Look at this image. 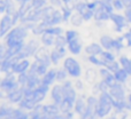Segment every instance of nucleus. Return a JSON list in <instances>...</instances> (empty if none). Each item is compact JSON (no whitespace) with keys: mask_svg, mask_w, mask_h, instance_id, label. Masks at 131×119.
Segmentation results:
<instances>
[{"mask_svg":"<svg viewBox=\"0 0 131 119\" xmlns=\"http://www.w3.org/2000/svg\"><path fill=\"white\" fill-rule=\"evenodd\" d=\"M114 103V99L109 92H102L99 95V102H98L97 111H95V117L98 118H104L107 115H109Z\"/></svg>","mask_w":131,"mask_h":119,"instance_id":"f257e3e1","label":"nucleus"},{"mask_svg":"<svg viewBox=\"0 0 131 119\" xmlns=\"http://www.w3.org/2000/svg\"><path fill=\"white\" fill-rule=\"evenodd\" d=\"M28 31H29V29L24 24L13 28L5 37V44L7 46H12L17 43H21L28 37Z\"/></svg>","mask_w":131,"mask_h":119,"instance_id":"f03ea898","label":"nucleus"},{"mask_svg":"<svg viewBox=\"0 0 131 119\" xmlns=\"http://www.w3.org/2000/svg\"><path fill=\"white\" fill-rule=\"evenodd\" d=\"M20 86H21L20 83H18L17 78L15 77V73L13 71L8 72L7 76L5 78H2L1 81H0V89L4 93H6V94H8L9 92L18 88Z\"/></svg>","mask_w":131,"mask_h":119,"instance_id":"7ed1b4c3","label":"nucleus"},{"mask_svg":"<svg viewBox=\"0 0 131 119\" xmlns=\"http://www.w3.org/2000/svg\"><path fill=\"white\" fill-rule=\"evenodd\" d=\"M63 68L67 70L69 77L71 78H79L82 76V68L78 61L72 59V57H67L63 62Z\"/></svg>","mask_w":131,"mask_h":119,"instance_id":"20e7f679","label":"nucleus"},{"mask_svg":"<svg viewBox=\"0 0 131 119\" xmlns=\"http://www.w3.org/2000/svg\"><path fill=\"white\" fill-rule=\"evenodd\" d=\"M74 9L76 11H78V13L83 16L84 21H90L91 18L94 16V10L89 7L88 2H86L85 0H79V1H77L74 6Z\"/></svg>","mask_w":131,"mask_h":119,"instance_id":"39448f33","label":"nucleus"},{"mask_svg":"<svg viewBox=\"0 0 131 119\" xmlns=\"http://www.w3.org/2000/svg\"><path fill=\"white\" fill-rule=\"evenodd\" d=\"M38 48H39V45L36 40H30L28 41V44H25L22 52L18 55H16V57H17V60H22V59H29L31 56H35Z\"/></svg>","mask_w":131,"mask_h":119,"instance_id":"423d86ee","label":"nucleus"},{"mask_svg":"<svg viewBox=\"0 0 131 119\" xmlns=\"http://www.w3.org/2000/svg\"><path fill=\"white\" fill-rule=\"evenodd\" d=\"M44 112V119H48V118H63V116H60L61 109L60 105L57 103L53 104H43L41 105Z\"/></svg>","mask_w":131,"mask_h":119,"instance_id":"0eeeda50","label":"nucleus"},{"mask_svg":"<svg viewBox=\"0 0 131 119\" xmlns=\"http://www.w3.org/2000/svg\"><path fill=\"white\" fill-rule=\"evenodd\" d=\"M111 21L114 24V30L116 32H122V30L124 28L129 27V21L127 20L125 15H122V14H116V13H112L111 15Z\"/></svg>","mask_w":131,"mask_h":119,"instance_id":"6e6552de","label":"nucleus"},{"mask_svg":"<svg viewBox=\"0 0 131 119\" xmlns=\"http://www.w3.org/2000/svg\"><path fill=\"white\" fill-rule=\"evenodd\" d=\"M63 22V17H62V11L58 10V9H54L53 13H51L47 17H45L41 23L45 25L46 28L48 27H55V25H59L60 23Z\"/></svg>","mask_w":131,"mask_h":119,"instance_id":"1a4fd4ad","label":"nucleus"},{"mask_svg":"<svg viewBox=\"0 0 131 119\" xmlns=\"http://www.w3.org/2000/svg\"><path fill=\"white\" fill-rule=\"evenodd\" d=\"M98 102L99 99H97L95 96H89L86 99V111L82 118H93L95 117V111H97Z\"/></svg>","mask_w":131,"mask_h":119,"instance_id":"9d476101","label":"nucleus"},{"mask_svg":"<svg viewBox=\"0 0 131 119\" xmlns=\"http://www.w3.org/2000/svg\"><path fill=\"white\" fill-rule=\"evenodd\" d=\"M13 25H14L13 16L8 15V14H5L1 17V20H0V37L5 38L6 34L12 30Z\"/></svg>","mask_w":131,"mask_h":119,"instance_id":"9b49d317","label":"nucleus"},{"mask_svg":"<svg viewBox=\"0 0 131 119\" xmlns=\"http://www.w3.org/2000/svg\"><path fill=\"white\" fill-rule=\"evenodd\" d=\"M50 69V65H47L46 63H44L43 61L40 60H35L34 62L31 63V67H30V72H32V73L35 74H38V76L43 77L44 74L47 72V70Z\"/></svg>","mask_w":131,"mask_h":119,"instance_id":"f8f14e48","label":"nucleus"},{"mask_svg":"<svg viewBox=\"0 0 131 119\" xmlns=\"http://www.w3.org/2000/svg\"><path fill=\"white\" fill-rule=\"evenodd\" d=\"M108 92L114 100H125V89L123 87V84L116 81L114 85L109 87Z\"/></svg>","mask_w":131,"mask_h":119,"instance_id":"ddd939ff","label":"nucleus"},{"mask_svg":"<svg viewBox=\"0 0 131 119\" xmlns=\"http://www.w3.org/2000/svg\"><path fill=\"white\" fill-rule=\"evenodd\" d=\"M7 99L10 103H20L24 99V86H20L18 88L12 90L7 94Z\"/></svg>","mask_w":131,"mask_h":119,"instance_id":"4468645a","label":"nucleus"},{"mask_svg":"<svg viewBox=\"0 0 131 119\" xmlns=\"http://www.w3.org/2000/svg\"><path fill=\"white\" fill-rule=\"evenodd\" d=\"M111 15H112V13H109V11L99 2L98 7L94 10V16H93V18H94L97 22H104V21L111 20Z\"/></svg>","mask_w":131,"mask_h":119,"instance_id":"2eb2a0df","label":"nucleus"},{"mask_svg":"<svg viewBox=\"0 0 131 119\" xmlns=\"http://www.w3.org/2000/svg\"><path fill=\"white\" fill-rule=\"evenodd\" d=\"M30 67H31V63L28 59H22L18 60L17 62L14 64L13 70L12 71L15 74H20V73H24V72H28L30 70Z\"/></svg>","mask_w":131,"mask_h":119,"instance_id":"dca6fc26","label":"nucleus"},{"mask_svg":"<svg viewBox=\"0 0 131 119\" xmlns=\"http://www.w3.org/2000/svg\"><path fill=\"white\" fill-rule=\"evenodd\" d=\"M64 97V92H63V87L62 85H54L53 88L51 89V99H52L53 103L57 104H61L62 100Z\"/></svg>","mask_w":131,"mask_h":119,"instance_id":"f3484780","label":"nucleus"},{"mask_svg":"<svg viewBox=\"0 0 131 119\" xmlns=\"http://www.w3.org/2000/svg\"><path fill=\"white\" fill-rule=\"evenodd\" d=\"M17 57L12 56V57H5L0 61V71L2 73H8L9 71L13 70V67L16 62H17Z\"/></svg>","mask_w":131,"mask_h":119,"instance_id":"a211bd4d","label":"nucleus"},{"mask_svg":"<svg viewBox=\"0 0 131 119\" xmlns=\"http://www.w3.org/2000/svg\"><path fill=\"white\" fill-rule=\"evenodd\" d=\"M40 85H41V77L28 71V80H27V84L24 85V87L34 89V88L38 87Z\"/></svg>","mask_w":131,"mask_h":119,"instance_id":"6ab92c4d","label":"nucleus"},{"mask_svg":"<svg viewBox=\"0 0 131 119\" xmlns=\"http://www.w3.org/2000/svg\"><path fill=\"white\" fill-rule=\"evenodd\" d=\"M57 80V69H48L47 72L41 77V84L52 86Z\"/></svg>","mask_w":131,"mask_h":119,"instance_id":"aec40b11","label":"nucleus"},{"mask_svg":"<svg viewBox=\"0 0 131 119\" xmlns=\"http://www.w3.org/2000/svg\"><path fill=\"white\" fill-rule=\"evenodd\" d=\"M67 47H68V50H69L72 55H78V54H81L83 46H82V41L79 40V38H76V39H74V40L69 41Z\"/></svg>","mask_w":131,"mask_h":119,"instance_id":"412c9836","label":"nucleus"},{"mask_svg":"<svg viewBox=\"0 0 131 119\" xmlns=\"http://www.w3.org/2000/svg\"><path fill=\"white\" fill-rule=\"evenodd\" d=\"M102 50H104V47L100 44H97V43L89 44L85 47V53L88 55H98L99 56L102 53Z\"/></svg>","mask_w":131,"mask_h":119,"instance_id":"4be33fe9","label":"nucleus"},{"mask_svg":"<svg viewBox=\"0 0 131 119\" xmlns=\"http://www.w3.org/2000/svg\"><path fill=\"white\" fill-rule=\"evenodd\" d=\"M114 43H115V39L112 38L108 34H105V36L100 37V45L104 47V49L114 50Z\"/></svg>","mask_w":131,"mask_h":119,"instance_id":"5701e85b","label":"nucleus"},{"mask_svg":"<svg viewBox=\"0 0 131 119\" xmlns=\"http://www.w3.org/2000/svg\"><path fill=\"white\" fill-rule=\"evenodd\" d=\"M35 59L43 61L47 65H51V63H52V61H51V54H48L45 48H38L37 53L35 54Z\"/></svg>","mask_w":131,"mask_h":119,"instance_id":"b1692460","label":"nucleus"},{"mask_svg":"<svg viewBox=\"0 0 131 119\" xmlns=\"http://www.w3.org/2000/svg\"><path fill=\"white\" fill-rule=\"evenodd\" d=\"M74 110L77 115H79L82 117L86 111V100H84L83 97H77L76 102H75Z\"/></svg>","mask_w":131,"mask_h":119,"instance_id":"393cba45","label":"nucleus"},{"mask_svg":"<svg viewBox=\"0 0 131 119\" xmlns=\"http://www.w3.org/2000/svg\"><path fill=\"white\" fill-rule=\"evenodd\" d=\"M31 9H32L31 2H20V7H18L17 11H16L17 15H18V17H20V20L22 21Z\"/></svg>","mask_w":131,"mask_h":119,"instance_id":"a878e982","label":"nucleus"},{"mask_svg":"<svg viewBox=\"0 0 131 119\" xmlns=\"http://www.w3.org/2000/svg\"><path fill=\"white\" fill-rule=\"evenodd\" d=\"M114 76H115V79H116V81H117V83L124 84V83H127V81H128L130 74L128 73V71L124 69V68L121 67L117 71L114 72Z\"/></svg>","mask_w":131,"mask_h":119,"instance_id":"bb28decb","label":"nucleus"},{"mask_svg":"<svg viewBox=\"0 0 131 119\" xmlns=\"http://www.w3.org/2000/svg\"><path fill=\"white\" fill-rule=\"evenodd\" d=\"M40 37H41V44H43L45 47L54 46V43H55L54 34H51V33H48V32H44Z\"/></svg>","mask_w":131,"mask_h":119,"instance_id":"cd10ccee","label":"nucleus"},{"mask_svg":"<svg viewBox=\"0 0 131 119\" xmlns=\"http://www.w3.org/2000/svg\"><path fill=\"white\" fill-rule=\"evenodd\" d=\"M14 119H28L30 118V113L28 112L27 110L22 108H14V111H13V117Z\"/></svg>","mask_w":131,"mask_h":119,"instance_id":"c85d7f7f","label":"nucleus"},{"mask_svg":"<svg viewBox=\"0 0 131 119\" xmlns=\"http://www.w3.org/2000/svg\"><path fill=\"white\" fill-rule=\"evenodd\" d=\"M13 111H14L13 107L2 104L0 107V118H12L13 117Z\"/></svg>","mask_w":131,"mask_h":119,"instance_id":"c756f323","label":"nucleus"},{"mask_svg":"<svg viewBox=\"0 0 131 119\" xmlns=\"http://www.w3.org/2000/svg\"><path fill=\"white\" fill-rule=\"evenodd\" d=\"M36 105L37 104L35 103L34 101H31L30 99H27V97H24V99L18 103V107H20V108L24 109V110H27V111H31L32 109H35Z\"/></svg>","mask_w":131,"mask_h":119,"instance_id":"7c9ffc66","label":"nucleus"},{"mask_svg":"<svg viewBox=\"0 0 131 119\" xmlns=\"http://www.w3.org/2000/svg\"><path fill=\"white\" fill-rule=\"evenodd\" d=\"M72 7H69L68 5H64V6L61 7V11H62V17H63V22H69L70 18L72 16Z\"/></svg>","mask_w":131,"mask_h":119,"instance_id":"2f4dec72","label":"nucleus"},{"mask_svg":"<svg viewBox=\"0 0 131 119\" xmlns=\"http://www.w3.org/2000/svg\"><path fill=\"white\" fill-rule=\"evenodd\" d=\"M100 57H101V60L105 62V64H107V63L112 62V61H115V55L112 53V50H102V53L99 55Z\"/></svg>","mask_w":131,"mask_h":119,"instance_id":"473e14b6","label":"nucleus"},{"mask_svg":"<svg viewBox=\"0 0 131 119\" xmlns=\"http://www.w3.org/2000/svg\"><path fill=\"white\" fill-rule=\"evenodd\" d=\"M83 21H84L83 16H82L78 11H76V13L72 14V16H71L69 22H70V24H72L74 27H79V25H82Z\"/></svg>","mask_w":131,"mask_h":119,"instance_id":"72a5a7b5","label":"nucleus"},{"mask_svg":"<svg viewBox=\"0 0 131 119\" xmlns=\"http://www.w3.org/2000/svg\"><path fill=\"white\" fill-rule=\"evenodd\" d=\"M118 62H120L121 67L124 68L128 71V73L131 76V59H129V57H127V56H121Z\"/></svg>","mask_w":131,"mask_h":119,"instance_id":"f704fd0d","label":"nucleus"},{"mask_svg":"<svg viewBox=\"0 0 131 119\" xmlns=\"http://www.w3.org/2000/svg\"><path fill=\"white\" fill-rule=\"evenodd\" d=\"M127 104H128V101L125 100H114V103H113V107L116 111H123V110H127Z\"/></svg>","mask_w":131,"mask_h":119,"instance_id":"c9c22d12","label":"nucleus"},{"mask_svg":"<svg viewBox=\"0 0 131 119\" xmlns=\"http://www.w3.org/2000/svg\"><path fill=\"white\" fill-rule=\"evenodd\" d=\"M5 1H6V13L5 14H8V15L13 16L17 11L15 4H14L13 0H5Z\"/></svg>","mask_w":131,"mask_h":119,"instance_id":"e433bc0d","label":"nucleus"},{"mask_svg":"<svg viewBox=\"0 0 131 119\" xmlns=\"http://www.w3.org/2000/svg\"><path fill=\"white\" fill-rule=\"evenodd\" d=\"M45 30H46V27L41 22H39V23H36V24H35V27L32 28L31 31L35 36H41V34L45 32Z\"/></svg>","mask_w":131,"mask_h":119,"instance_id":"4c0bfd02","label":"nucleus"},{"mask_svg":"<svg viewBox=\"0 0 131 119\" xmlns=\"http://www.w3.org/2000/svg\"><path fill=\"white\" fill-rule=\"evenodd\" d=\"M89 62L92 63V64L97 65V67H106V64H105V62L101 60V57H98V55H89L88 57Z\"/></svg>","mask_w":131,"mask_h":119,"instance_id":"58836bf2","label":"nucleus"},{"mask_svg":"<svg viewBox=\"0 0 131 119\" xmlns=\"http://www.w3.org/2000/svg\"><path fill=\"white\" fill-rule=\"evenodd\" d=\"M68 76H69V74H68L67 70H66L64 68L57 70V80L60 81V83H63L64 80H67V77Z\"/></svg>","mask_w":131,"mask_h":119,"instance_id":"ea45409f","label":"nucleus"},{"mask_svg":"<svg viewBox=\"0 0 131 119\" xmlns=\"http://www.w3.org/2000/svg\"><path fill=\"white\" fill-rule=\"evenodd\" d=\"M123 41H125L124 37H117V38H115V43H114V50H116V52H120L121 49H123V47H124V44H123Z\"/></svg>","mask_w":131,"mask_h":119,"instance_id":"a19ab883","label":"nucleus"},{"mask_svg":"<svg viewBox=\"0 0 131 119\" xmlns=\"http://www.w3.org/2000/svg\"><path fill=\"white\" fill-rule=\"evenodd\" d=\"M45 32H48V33H51V34H54V36L57 37V36H60V34L63 33V30H62L60 27L55 25V27H48V28H46Z\"/></svg>","mask_w":131,"mask_h":119,"instance_id":"79ce46f5","label":"nucleus"},{"mask_svg":"<svg viewBox=\"0 0 131 119\" xmlns=\"http://www.w3.org/2000/svg\"><path fill=\"white\" fill-rule=\"evenodd\" d=\"M66 45H68V40L66 38V36L60 34V36L55 37V43H54L55 47H61V46H66Z\"/></svg>","mask_w":131,"mask_h":119,"instance_id":"37998d69","label":"nucleus"},{"mask_svg":"<svg viewBox=\"0 0 131 119\" xmlns=\"http://www.w3.org/2000/svg\"><path fill=\"white\" fill-rule=\"evenodd\" d=\"M51 54V61H52V63L53 64H55L57 65L58 63L60 62V60H62V56L60 55V53L58 52V49L57 48H54V49L52 50V52L50 53Z\"/></svg>","mask_w":131,"mask_h":119,"instance_id":"c03bdc74","label":"nucleus"},{"mask_svg":"<svg viewBox=\"0 0 131 119\" xmlns=\"http://www.w3.org/2000/svg\"><path fill=\"white\" fill-rule=\"evenodd\" d=\"M47 0H31V5L34 8L36 9H40L44 8L45 6H47Z\"/></svg>","mask_w":131,"mask_h":119,"instance_id":"a18cd8bd","label":"nucleus"},{"mask_svg":"<svg viewBox=\"0 0 131 119\" xmlns=\"http://www.w3.org/2000/svg\"><path fill=\"white\" fill-rule=\"evenodd\" d=\"M120 65H121L120 62H117V61L115 60V61H112V62L107 63V64H106V68H107L108 70H111V71L114 73L115 71H117V70L120 69Z\"/></svg>","mask_w":131,"mask_h":119,"instance_id":"49530a36","label":"nucleus"},{"mask_svg":"<svg viewBox=\"0 0 131 119\" xmlns=\"http://www.w3.org/2000/svg\"><path fill=\"white\" fill-rule=\"evenodd\" d=\"M66 38H67L68 43L71 41V40H74V39H76V38H79L78 32L75 31V30H68V31L66 32Z\"/></svg>","mask_w":131,"mask_h":119,"instance_id":"de8ad7c7","label":"nucleus"},{"mask_svg":"<svg viewBox=\"0 0 131 119\" xmlns=\"http://www.w3.org/2000/svg\"><path fill=\"white\" fill-rule=\"evenodd\" d=\"M113 7L115 10H123V9L127 8L123 0H113Z\"/></svg>","mask_w":131,"mask_h":119,"instance_id":"09e8293b","label":"nucleus"},{"mask_svg":"<svg viewBox=\"0 0 131 119\" xmlns=\"http://www.w3.org/2000/svg\"><path fill=\"white\" fill-rule=\"evenodd\" d=\"M17 80L20 83L21 86H24L27 84V80H28V72H24V73H20L17 77Z\"/></svg>","mask_w":131,"mask_h":119,"instance_id":"8fccbe9b","label":"nucleus"},{"mask_svg":"<svg viewBox=\"0 0 131 119\" xmlns=\"http://www.w3.org/2000/svg\"><path fill=\"white\" fill-rule=\"evenodd\" d=\"M47 1L54 7H60V8H61V7L63 6V1H62V0H47Z\"/></svg>","mask_w":131,"mask_h":119,"instance_id":"3c124183","label":"nucleus"},{"mask_svg":"<svg viewBox=\"0 0 131 119\" xmlns=\"http://www.w3.org/2000/svg\"><path fill=\"white\" fill-rule=\"evenodd\" d=\"M123 37H124V39H125L127 46H128V47H131V33L128 31V32H125V33L123 34Z\"/></svg>","mask_w":131,"mask_h":119,"instance_id":"603ef678","label":"nucleus"},{"mask_svg":"<svg viewBox=\"0 0 131 119\" xmlns=\"http://www.w3.org/2000/svg\"><path fill=\"white\" fill-rule=\"evenodd\" d=\"M124 15L127 17V20L129 21V23L131 24V7H127L124 9Z\"/></svg>","mask_w":131,"mask_h":119,"instance_id":"864d4df0","label":"nucleus"},{"mask_svg":"<svg viewBox=\"0 0 131 119\" xmlns=\"http://www.w3.org/2000/svg\"><path fill=\"white\" fill-rule=\"evenodd\" d=\"M0 13L1 14L6 13V1L5 0H0Z\"/></svg>","mask_w":131,"mask_h":119,"instance_id":"5fc2aeb1","label":"nucleus"},{"mask_svg":"<svg viewBox=\"0 0 131 119\" xmlns=\"http://www.w3.org/2000/svg\"><path fill=\"white\" fill-rule=\"evenodd\" d=\"M63 1V4L64 5H69V4H72V8H74V6H75V4H76L77 1H79V0H62Z\"/></svg>","mask_w":131,"mask_h":119,"instance_id":"6e6d98bb","label":"nucleus"},{"mask_svg":"<svg viewBox=\"0 0 131 119\" xmlns=\"http://www.w3.org/2000/svg\"><path fill=\"white\" fill-rule=\"evenodd\" d=\"M63 118H74V113H72L71 111H69V112L64 113V115H63Z\"/></svg>","mask_w":131,"mask_h":119,"instance_id":"4d7b16f0","label":"nucleus"},{"mask_svg":"<svg viewBox=\"0 0 131 119\" xmlns=\"http://www.w3.org/2000/svg\"><path fill=\"white\" fill-rule=\"evenodd\" d=\"M17 2H31V0H15Z\"/></svg>","mask_w":131,"mask_h":119,"instance_id":"13d9d810","label":"nucleus"},{"mask_svg":"<svg viewBox=\"0 0 131 119\" xmlns=\"http://www.w3.org/2000/svg\"><path fill=\"white\" fill-rule=\"evenodd\" d=\"M127 101L129 102V103H131V93H130V94L127 96Z\"/></svg>","mask_w":131,"mask_h":119,"instance_id":"bf43d9fd","label":"nucleus"},{"mask_svg":"<svg viewBox=\"0 0 131 119\" xmlns=\"http://www.w3.org/2000/svg\"><path fill=\"white\" fill-rule=\"evenodd\" d=\"M123 2L125 4V6H128V5H129L130 2H131V0H123Z\"/></svg>","mask_w":131,"mask_h":119,"instance_id":"052dcab7","label":"nucleus"},{"mask_svg":"<svg viewBox=\"0 0 131 119\" xmlns=\"http://www.w3.org/2000/svg\"><path fill=\"white\" fill-rule=\"evenodd\" d=\"M77 86H78V87H77L78 89H81V88H82V85H81V83H79V81H77Z\"/></svg>","mask_w":131,"mask_h":119,"instance_id":"680f3d73","label":"nucleus"},{"mask_svg":"<svg viewBox=\"0 0 131 119\" xmlns=\"http://www.w3.org/2000/svg\"><path fill=\"white\" fill-rule=\"evenodd\" d=\"M129 32H130V33H131V27H130V29H129Z\"/></svg>","mask_w":131,"mask_h":119,"instance_id":"e2e57ef3","label":"nucleus"}]
</instances>
